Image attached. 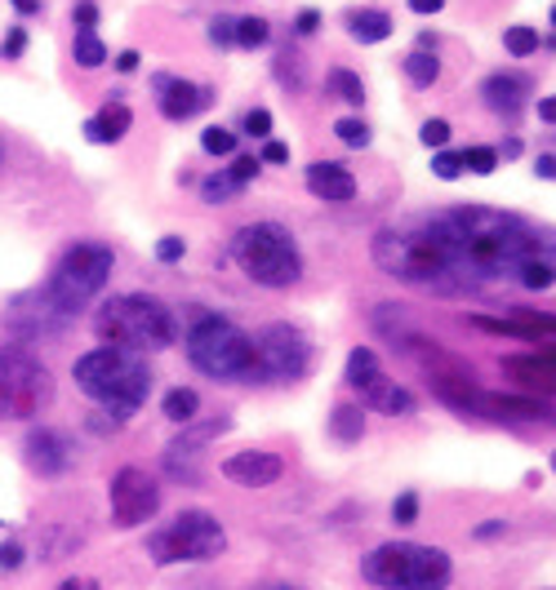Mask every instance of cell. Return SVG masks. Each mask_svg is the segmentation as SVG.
I'll use <instances>...</instances> for the list:
<instances>
[{"label": "cell", "mask_w": 556, "mask_h": 590, "mask_svg": "<svg viewBox=\"0 0 556 590\" xmlns=\"http://www.w3.org/2000/svg\"><path fill=\"white\" fill-rule=\"evenodd\" d=\"M441 231L450 235L458 262L468 267V275L477 284L485 280H517V271L539 258L552 254L547 240L539 235V227H530L526 218L507 214V209H485V205H454L445 214H437Z\"/></svg>", "instance_id": "6da1fadb"}, {"label": "cell", "mask_w": 556, "mask_h": 590, "mask_svg": "<svg viewBox=\"0 0 556 590\" xmlns=\"http://www.w3.org/2000/svg\"><path fill=\"white\" fill-rule=\"evenodd\" d=\"M375 262L379 271H388L392 280L419 284V288H437V293H463L477 288V280L468 275V267L458 262L450 235L441 231L437 218H405L392 222L375 235Z\"/></svg>", "instance_id": "7a4b0ae2"}, {"label": "cell", "mask_w": 556, "mask_h": 590, "mask_svg": "<svg viewBox=\"0 0 556 590\" xmlns=\"http://www.w3.org/2000/svg\"><path fill=\"white\" fill-rule=\"evenodd\" d=\"M72 377L85 396L99 405V413H108L121 426L148 405V390H152L148 360L134 351H121V347H99V351L80 356Z\"/></svg>", "instance_id": "3957f363"}, {"label": "cell", "mask_w": 556, "mask_h": 590, "mask_svg": "<svg viewBox=\"0 0 556 590\" xmlns=\"http://www.w3.org/2000/svg\"><path fill=\"white\" fill-rule=\"evenodd\" d=\"M94 333L103 337V347H121V351H165L178 342V320L161 298L148 293H121L108 298L94 316Z\"/></svg>", "instance_id": "277c9868"}, {"label": "cell", "mask_w": 556, "mask_h": 590, "mask_svg": "<svg viewBox=\"0 0 556 590\" xmlns=\"http://www.w3.org/2000/svg\"><path fill=\"white\" fill-rule=\"evenodd\" d=\"M361 577L379 590H445L454 564L445 551L424 542H383L361 560Z\"/></svg>", "instance_id": "5b68a950"}, {"label": "cell", "mask_w": 556, "mask_h": 590, "mask_svg": "<svg viewBox=\"0 0 556 590\" xmlns=\"http://www.w3.org/2000/svg\"><path fill=\"white\" fill-rule=\"evenodd\" d=\"M231 262L263 288H290L303 280L299 244L281 222H250L231 235Z\"/></svg>", "instance_id": "8992f818"}, {"label": "cell", "mask_w": 556, "mask_h": 590, "mask_svg": "<svg viewBox=\"0 0 556 590\" xmlns=\"http://www.w3.org/2000/svg\"><path fill=\"white\" fill-rule=\"evenodd\" d=\"M188 360L218 382H258V356L254 337L241 333L223 316H201L188 329Z\"/></svg>", "instance_id": "52a82bcc"}, {"label": "cell", "mask_w": 556, "mask_h": 590, "mask_svg": "<svg viewBox=\"0 0 556 590\" xmlns=\"http://www.w3.org/2000/svg\"><path fill=\"white\" fill-rule=\"evenodd\" d=\"M54 405V373L27 347H0V422H36Z\"/></svg>", "instance_id": "ba28073f"}, {"label": "cell", "mask_w": 556, "mask_h": 590, "mask_svg": "<svg viewBox=\"0 0 556 590\" xmlns=\"http://www.w3.org/2000/svg\"><path fill=\"white\" fill-rule=\"evenodd\" d=\"M112 262H116V258H112L108 244H99V240H76L72 249L54 262V271H50V280H45V288L54 293L59 307H67L72 316H80V311L108 288Z\"/></svg>", "instance_id": "9c48e42d"}, {"label": "cell", "mask_w": 556, "mask_h": 590, "mask_svg": "<svg viewBox=\"0 0 556 590\" xmlns=\"http://www.w3.org/2000/svg\"><path fill=\"white\" fill-rule=\"evenodd\" d=\"M227 533L210 511H178L169 524H161L148 537V555L156 564H201L223 555Z\"/></svg>", "instance_id": "30bf717a"}, {"label": "cell", "mask_w": 556, "mask_h": 590, "mask_svg": "<svg viewBox=\"0 0 556 590\" xmlns=\"http://www.w3.org/2000/svg\"><path fill=\"white\" fill-rule=\"evenodd\" d=\"M254 356H258V386H281V382H299L312 369V342L294 324H267L254 337Z\"/></svg>", "instance_id": "8fae6325"}, {"label": "cell", "mask_w": 556, "mask_h": 590, "mask_svg": "<svg viewBox=\"0 0 556 590\" xmlns=\"http://www.w3.org/2000/svg\"><path fill=\"white\" fill-rule=\"evenodd\" d=\"M348 386L361 396V409H375V413H388V418H405L414 409V396L383 373L379 356L369 347H356L348 356Z\"/></svg>", "instance_id": "7c38bea8"}, {"label": "cell", "mask_w": 556, "mask_h": 590, "mask_svg": "<svg viewBox=\"0 0 556 590\" xmlns=\"http://www.w3.org/2000/svg\"><path fill=\"white\" fill-rule=\"evenodd\" d=\"M76 316L67 307L54 303L50 288H27L18 298L5 307V329L18 337V342H45V337H59Z\"/></svg>", "instance_id": "4fadbf2b"}, {"label": "cell", "mask_w": 556, "mask_h": 590, "mask_svg": "<svg viewBox=\"0 0 556 590\" xmlns=\"http://www.w3.org/2000/svg\"><path fill=\"white\" fill-rule=\"evenodd\" d=\"M108 502H112V520L121 528H138L161 511V488H156V479L148 471L121 466L112 475V484H108Z\"/></svg>", "instance_id": "5bb4252c"}, {"label": "cell", "mask_w": 556, "mask_h": 590, "mask_svg": "<svg viewBox=\"0 0 556 590\" xmlns=\"http://www.w3.org/2000/svg\"><path fill=\"white\" fill-rule=\"evenodd\" d=\"M227 431H231L227 418H210L201 426L188 422V426H182V435L165 449V475L178 479V484H201V449L210 445V439L227 435Z\"/></svg>", "instance_id": "9a60e30c"}, {"label": "cell", "mask_w": 556, "mask_h": 590, "mask_svg": "<svg viewBox=\"0 0 556 590\" xmlns=\"http://www.w3.org/2000/svg\"><path fill=\"white\" fill-rule=\"evenodd\" d=\"M23 458H27V471L40 475V479H59L72 471L76 462V449H72V435L54 431V426H36L27 431L23 439Z\"/></svg>", "instance_id": "2e32d148"}, {"label": "cell", "mask_w": 556, "mask_h": 590, "mask_svg": "<svg viewBox=\"0 0 556 590\" xmlns=\"http://www.w3.org/2000/svg\"><path fill=\"white\" fill-rule=\"evenodd\" d=\"M152 89H156V103H161L165 120H192L214 103V89H205L197 80H182V76H169V72H156Z\"/></svg>", "instance_id": "e0dca14e"}, {"label": "cell", "mask_w": 556, "mask_h": 590, "mask_svg": "<svg viewBox=\"0 0 556 590\" xmlns=\"http://www.w3.org/2000/svg\"><path fill=\"white\" fill-rule=\"evenodd\" d=\"M281 471H286V462L267 449H245V453L223 458V475L241 488H267V484L281 479Z\"/></svg>", "instance_id": "ac0fdd59"}, {"label": "cell", "mask_w": 556, "mask_h": 590, "mask_svg": "<svg viewBox=\"0 0 556 590\" xmlns=\"http://www.w3.org/2000/svg\"><path fill=\"white\" fill-rule=\"evenodd\" d=\"M481 103L494 112V116H521V107L530 103V80L521 72H494L481 80Z\"/></svg>", "instance_id": "d6986e66"}, {"label": "cell", "mask_w": 556, "mask_h": 590, "mask_svg": "<svg viewBox=\"0 0 556 590\" xmlns=\"http://www.w3.org/2000/svg\"><path fill=\"white\" fill-rule=\"evenodd\" d=\"M307 191L316 201H330V205H343L356 195V178L348 165H334V161H316L307 165Z\"/></svg>", "instance_id": "ffe728a7"}, {"label": "cell", "mask_w": 556, "mask_h": 590, "mask_svg": "<svg viewBox=\"0 0 556 590\" xmlns=\"http://www.w3.org/2000/svg\"><path fill=\"white\" fill-rule=\"evenodd\" d=\"M477 329L485 333H503V337H526V342H539V337H552V316H534V311H513V316H472Z\"/></svg>", "instance_id": "44dd1931"}, {"label": "cell", "mask_w": 556, "mask_h": 590, "mask_svg": "<svg viewBox=\"0 0 556 590\" xmlns=\"http://www.w3.org/2000/svg\"><path fill=\"white\" fill-rule=\"evenodd\" d=\"M503 373L513 377L517 386H526V390H547L556 386V377H552V347H543V351H530V356H513V360H503Z\"/></svg>", "instance_id": "7402d4cb"}, {"label": "cell", "mask_w": 556, "mask_h": 590, "mask_svg": "<svg viewBox=\"0 0 556 590\" xmlns=\"http://www.w3.org/2000/svg\"><path fill=\"white\" fill-rule=\"evenodd\" d=\"M129 125H134V112L121 103V98H108V107H103L99 116L85 120V138L108 146V142H121V138L129 133Z\"/></svg>", "instance_id": "603a6c76"}, {"label": "cell", "mask_w": 556, "mask_h": 590, "mask_svg": "<svg viewBox=\"0 0 556 590\" xmlns=\"http://www.w3.org/2000/svg\"><path fill=\"white\" fill-rule=\"evenodd\" d=\"M343 27H348V36H352L356 44H379V40L392 36V18H388L383 10H348Z\"/></svg>", "instance_id": "cb8c5ba5"}, {"label": "cell", "mask_w": 556, "mask_h": 590, "mask_svg": "<svg viewBox=\"0 0 556 590\" xmlns=\"http://www.w3.org/2000/svg\"><path fill=\"white\" fill-rule=\"evenodd\" d=\"M405 80L414 89H432L441 80V59H437V49H414V54H405Z\"/></svg>", "instance_id": "d4e9b609"}, {"label": "cell", "mask_w": 556, "mask_h": 590, "mask_svg": "<svg viewBox=\"0 0 556 590\" xmlns=\"http://www.w3.org/2000/svg\"><path fill=\"white\" fill-rule=\"evenodd\" d=\"M330 435L339 439V445H356V439L365 435V409L361 405H339L330 413Z\"/></svg>", "instance_id": "484cf974"}, {"label": "cell", "mask_w": 556, "mask_h": 590, "mask_svg": "<svg viewBox=\"0 0 556 590\" xmlns=\"http://www.w3.org/2000/svg\"><path fill=\"white\" fill-rule=\"evenodd\" d=\"M161 409H165V418H169V422H178V426H188V422L197 418V409H201V396H197V390H192V386H174V390H169V396L161 400Z\"/></svg>", "instance_id": "4316f807"}, {"label": "cell", "mask_w": 556, "mask_h": 590, "mask_svg": "<svg viewBox=\"0 0 556 590\" xmlns=\"http://www.w3.org/2000/svg\"><path fill=\"white\" fill-rule=\"evenodd\" d=\"M231 40H237V49H263L271 40V23L250 14V18H237V27H231Z\"/></svg>", "instance_id": "83f0119b"}, {"label": "cell", "mask_w": 556, "mask_h": 590, "mask_svg": "<svg viewBox=\"0 0 556 590\" xmlns=\"http://www.w3.org/2000/svg\"><path fill=\"white\" fill-rule=\"evenodd\" d=\"M108 63V44L94 31H76V67H103Z\"/></svg>", "instance_id": "f1b7e54d"}, {"label": "cell", "mask_w": 556, "mask_h": 590, "mask_svg": "<svg viewBox=\"0 0 556 590\" xmlns=\"http://www.w3.org/2000/svg\"><path fill=\"white\" fill-rule=\"evenodd\" d=\"M503 49L513 59H530V54H539V31L534 27H507L503 31Z\"/></svg>", "instance_id": "f546056e"}, {"label": "cell", "mask_w": 556, "mask_h": 590, "mask_svg": "<svg viewBox=\"0 0 556 590\" xmlns=\"http://www.w3.org/2000/svg\"><path fill=\"white\" fill-rule=\"evenodd\" d=\"M330 89L343 98V103H352V107L365 103V85H361V76L348 72V67H334V72H330Z\"/></svg>", "instance_id": "4dcf8cb0"}, {"label": "cell", "mask_w": 556, "mask_h": 590, "mask_svg": "<svg viewBox=\"0 0 556 590\" xmlns=\"http://www.w3.org/2000/svg\"><path fill=\"white\" fill-rule=\"evenodd\" d=\"M334 138L343 146H352V152H361V146H369V125L361 116H343V120H334Z\"/></svg>", "instance_id": "1f68e13d"}, {"label": "cell", "mask_w": 556, "mask_h": 590, "mask_svg": "<svg viewBox=\"0 0 556 590\" xmlns=\"http://www.w3.org/2000/svg\"><path fill=\"white\" fill-rule=\"evenodd\" d=\"M201 152H210V156H231V152H237V133L223 129V125H210V129L201 133Z\"/></svg>", "instance_id": "d6a6232c"}, {"label": "cell", "mask_w": 556, "mask_h": 590, "mask_svg": "<svg viewBox=\"0 0 556 590\" xmlns=\"http://www.w3.org/2000/svg\"><path fill=\"white\" fill-rule=\"evenodd\" d=\"M241 187L227 178V169H218V174H210L205 182H201V201H210V205H218V201H231Z\"/></svg>", "instance_id": "836d02e7"}, {"label": "cell", "mask_w": 556, "mask_h": 590, "mask_svg": "<svg viewBox=\"0 0 556 590\" xmlns=\"http://www.w3.org/2000/svg\"><path fill=\"white\" fill-rule=\"evenodd\" d=\"M494 165H498L494 146H468L463 152V174H494Z\"/></svg>", "instance_id": "e575fe53"}, {"label": "cell", "mask_w": 556, "mask_h": 590, "mask_svg": "<svg viewBox=\"0 0 556 590\" xmlns=\"http://www.w3.org/2000/svg\"><path fill=\"white\" fill-rule=\"evenodd\" d=\"M432 174H437L441 182L463 178V152H450V146H441V152L432 156Z\"/></svg>", "instance_id": "d590c367"}, {"label": "cell", "mask_w": 556, "mask_h": 590, "mask_svg": "<svg viewBox=\"0 0 556 590\" xmlns=\"http://www.w3.org/2000/svg\"><path fill=\"white\" fill-rule=\"evenodd\" d=\"M258 169H263L258 156H237V161H231V169H227V178L237 182V187H250V182L258 178Z\"/></svg>", "instance_id": "8d00e7d4"}, {"label": "cell", "mask_w": 556, "mask_h": 590, "mask_svg": "<svg viewBox=\"0 0 556 590\" xmlns=\"http://www.w3.org/2000/svg\"><path fill=\"white\" fill-rule=\"evenodd\" d=\"M419 142L428 146V152H441V146L450 142V120H441V116H437V120H428V125L419 129Z\"/></svg>", "instance_id": "74e56055"}, {"label": "cell", "mask_w": 556, "mask_h": 590, "mask_svg": "<svg viewBox=\"0 0 556 590\" xmlns=\"http://www.w3.org/2000/svg\"><path fill=\"white\" fill-rule=\"evenodd\" d=\"M182 254H188V240H182V235H161V244H156V258H161L165 267L182 262Z\"/></svg>", "instance_id": "f35d334b"}, {"label": "cell", "mask_w": 556, "mask_h": 590, "mask_svg": "<svg viewBox=\"0 0 556 590\" xmlns=\"http://www.w3.org/2000/svg\"><path fill=\"white\" fill-rule=\"evenodd\" d=\"M392 520L396 524H414V520H419V493H401L392 502Z\"/></svg>", "instance_id": "ab89813d"}, {"label": "cell", "mask_w": 556, "mask_h": 590, "mask_svg": "<svg viewBox=\"0 0 556 590\" xmlns=\"http://www.w3.org/2000/svg\"><path fill=\"white\" fill-rule=\"evenodd\" d=\"M276 76H281V85L299 89V85H303V76H299V59H294V54H281V59H276Z\"/></svg>", "instance_id": "60d3db41"}, {"label": "cell", "mask_w": 556, "mask_h": 590, "mask_svg": "<svg viewBox=\"0 0 556 590\" xmlns=\"http://www.w3.org/2000/svg\"><path fill=\"white\" fill-rule=\"evenodd\" d=\"M245 133H250V138H271V112L254 107V112L245 116Z\"/></svg>", "instance_id": "b9f144b4"}, {"label": "cell", "mask_w": 556, "mask_h": 590, "mask_svg": "<svg viewBox=\"0 0 556 590\" xmlns=\"http://www.w3.org/2000/svg\"><path fill=\"white\" fill-rule=\"evenodd\" d=\"M231 27H237V18H214V23H210V44L231 49V44H237V40H231Z\"/></svg>", "instance_id": "7bdbcfd3"}, {"label": "cell", "mask_w": 556, "mask_h": 590, "mask_svg": "<svg viewBox=\"0 0 556 590\" xmlns=\"http://www.w3.org/2000/svg\"><path fill=\"white\" fill-rule=\"evenodd\" d=\"M23 49H27V31H23V27H10L5 44H0V59H23Z\"/></svg>", "instance_id": "ee69618b"}, {"label": "cell", "mask_w": 556, "mask_h": 590, "mask_svg": "<svg viewBox=\"0 0 556 590\" xmlns=\"http://www.w3.org/2000/svg\"><path fill=\"white\" fill-rule=\"evenodd\" d=\"M76 27L80 31H94L99 27V5H94V0H80V5H76Z\"/></svg>", "instance_id": "f6af8a7d"}, {"label": "cell", "mask_w": 556, "mask_h": 590, "mask_svg": "<svg viewBox=\"0 0 556 590\" xmlns=\"http://www.w3.org/2000/svg\"><path fill=\"white\" fill-rule=\"evenodd\" d=\"M18 564H23V547H18V542H0V568L14 573Z\"/></svg>", "instance_id": "bcb514c9"}, {"label": "cell", "mask_w": 556, "mask_h": 590, "mask_svg": "<svg viewBox=\"0 0 556 590\" xmlns=\"http://www.w3.org/2000/svg\"><path fill=\"white\" fill-rule=\"evenodd\" d=\"M263 161H267V165H286V161H290V146L271 138V142L263 146Z\"/></svg>", "instance_id": "7dc6e473"}, {"label": "cell", "mask_w": 556, "mask_h": 590, "mask_svg": "<svg viewBox=\"0 0 556 590\" xmlns=\"http://www.w3.org/2000/svg\"><path fill=\"white\" fill-rule=\"evenodd\" d=\"M503 533H507V524H503V520H485L472 537H477V542H490V537H503Z\"/></svg>", "instance_id": "c3c4849f"}, {"label": "cell", "mask_w": 556, "mask_h": 590, "mask_svg": "<svg viewBox=\"0 0 556 590\" xmlns=\"http://www.w3.org/2000/svg\"><path fill=\"white\" fill-rule=\"evenodd\" d=\"M138 63H143V59H138V49H121V54H116V72H138Z\"/></svg>", "instance_id": "681fc988"}, {"label": "cell", "mask_w": 556, "mask_h": 590, "mask_svg": "<svg viewBox=\"0 0 556 590\" xmlns=\"http://www.w3.org/2000/svg\"><path fill=\"white\" fill-rule=\"evenodd\" d=\"M316 27H320V14H316V10H303V14H299V23H294V31H299V36H312Z\"/></svg>", "instance_id": "f907efd6"}, {"label": "cell", "mask_w": 556, "mask_h": 590, "mask_svg": "<svg viewBox=\"0 0 556 590\" xmlns=\"http://www.w3.org/2000/svg\"><path fill=\"white\" fill-rule=\"evenodd\" d=\"M534 174H539L543 182H552V178H556V156H552V152H543V156H539V165H534Z\"/></svg>", "instance_id": "816d5d0a"}, {"label": "cell", "mask_w": 556, "mask_h": 590, "mask_svg": "<svg viewBox=\"0 0 556 590\" xmlns=\"http://www.w3.org/2000/svg\"><path fill=\"white\" fill-rule=\"evenodd\" d=\"M409 10H414V14H441L445 0H409Z\"/></svg>", "instance_id": "f5cc1de1"}, {"label": "cell", "mask_w": 556, "mask_h": 590, "mask_svg": "<svg viewBox=\"0 0 556 590\" xmlns=\"http://www.w3.org/2000/svg\"><path fill=\"white\" fill-rule=\"evenodd\" d=\"M539 116L543 125H556V98H539Z\"/></svg>", "instance_id": "db71d44e"}, {"label": "cell", "mask_w": 556, "mask_h": 590, "mask_svg": "<svg viewBox=\"0 0 556 590\" xmlns=\"http://www.w3.org/2000/svg\"><path fill=\"white\" fill-rule=\"evenodd\" d=\"M59 590H99V581H94V577H72V581H63Z\"/></svg>", "instance_id": "11a10c76"}, {"label": "cell", "mask_w": 556, "mask_h": 590, "mask_svg": "<svg viewBox=\"0 0 556 590\" xmlns=\"http://www.w3.org/2000/svg\"><path fill=\"white\" fill-rule=\"evenodd\" d=\"M10 5H14L18 14H27V18H31V14H40V0H10Z\"/></svg>", "instance_id": "9f6ffc18"}, {"label": "cell", "mask_w": 556, "mask_h": 590, "mask_svg": "<svg viewBox=\"0 0 556 590\" xmlns=\"http://www.w3.org/2000/svg\"><path fill=\"white\" fill-rule=\"evenodd\" d=\"M258 590H299V586H258Z\"/></svg>", "instance_id": "6f0895ef"}]
</instances>
